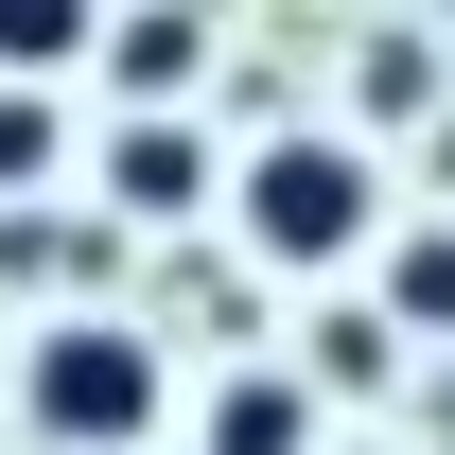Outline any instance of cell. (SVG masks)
Instances as JSON below:
<instances>
[{"label": "cell", "instance_id": "cell-1", "mask_svg": "<svg viewBox=\"0 0 455 455\" xmlns=\"http://www.w3.org/2000/svg\"><path fill=\"white\" fill-rule=\"evenodd\" d=\"M18 420H36L53 455H140L158 438V350L123 333V315H53L36 368H18Z\"/></svg>", "mask_w": 455, "mask_h": 455}, {"label": "cell", "instance_id": "cell-2", "mask_svg": "<svg viewBox=\"0 0 455 455\" xmlns=\"http://www.w3.org/2000/svg\"><path fill=\"white\" fill-rule=\"evenodd\" d=\"M368 211H386L368 140H333V123L245 140V245H263V263H350V245H368Z\"/></svg>", "mask_w": 455, "mask_h": 455}, {"label": "cell", "instance_id": "cell-3", "mask_svg": "<svg viewBox=\"0 0 455 455\" xmlns=\"http://www.w3.org/2000/svg\"><path fill=\"white\" fill-rule=\"evenodd\" d=\"M193 455H315V386L298 368H228L211 420H193Z\"/></svg>", "mask_w": 455, "mask_h": 455}, {"label": "cell", "instance_id": "cell-4", "mask_svg": "<svg viewBox=\"0 0 455 455\" xmlns=\"http://www.w3.org/2000/svg\"><path fill=\"white\" fill-rule=\"evenodd\" d=\"M106 193H123V211H193V193H211L193 123H123V140H106Z\"/></svg>", "mask_w": 455, "mask_h": 455}, {"label": "cell", "instance_id": "cell-5", "mask_svg": "<svg viewBox=\"0 0 455 455\" xmlns=\"http://www.w3.org/2000/svg\"><path fill=\"white\" fill-rule=\"evenodd\" d=\"M88 36H106V0H0V88H53Z\"/></svg>", "mask_w": 455, "mask_h": 455}, {"label": "cell", "instance_id": "cell-6", "mask_svg": "<svg viewBox=\"0 0 455 455\" xmlns=\"http://www.w3.org/2000/svg\"><path fill=\"white\" fill-rule=\"evenodd\" d=\"M350 106L368 123H438V36H368L350 53Z\"/></svg>", "mask_w": 455, "mask_h": 455}, {"label": "cell", "instance_id": "cell-7", "mask_svg": "<svg viewBox=\"0 0 455 455\" xmlns=\"http://www.w3.org/2000/svg\"><path fill=\"white\" fill-rule=\"evenodd\" d=\"M386 333H455V228H403L386 245Z\"/></svg>", "mask_w": 455, "mask_h": 455}, {"label": "cell", "instance_id": "cell-8", "mask_svg": "<svg viewBox=\"0 0 455 455\" xmlns=\"http://www.w3.org/2000/svg\"><path fill=\"white\" fill-rule=\"evenodd\" d=\"M106 263H123L106 228H53V211H18V228H0V281H70V298H88Z\"/></svg>", "mask_w": 455, "mask_h": 455}, {"label": "cell", "instance_id": "cell-9", "mask_svg": "<svg viewBox=\"0 0 455 455\" xmlns=\"http://www.w3.org/2000/svg\"><path fill=\"white\" fill-rule=\"evenodd\" d=\"M123 88H193V18H175V0L123 18Z\"/></svg>", "mask_w": 455, "mask_h": 455}, {"label": "cell", "instance_id": "cell-10", "mask_svg": "<svg viewBox=\"0 0 455 455\" xmlns=\"http://www.w3.org/2000/svg\"><path fill=\"white\" fill-rule=\"evenodd\" d=\"M315 386H403V333L386 315H333V333H315Z\"/></svg>", "mask_w": 455, "mask_h": 455}, {"label": "cell", "instance_id": "cell-11", "mask_svg": "<svg viewBox=\"0 0 455 455\" xmlns=\"http://www.w3.org/2000/svg\"><path fill=\"white\" fill-rule=\"evenodd\" d=\"M53 175V88H0V193Z\"/></svg>", "mask_w": 455, "mask_h": 455}]
</instances>
